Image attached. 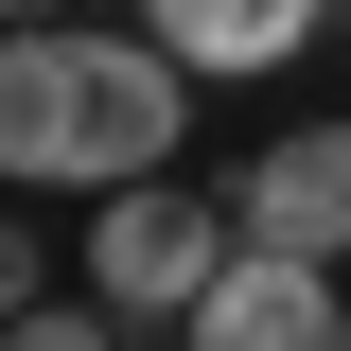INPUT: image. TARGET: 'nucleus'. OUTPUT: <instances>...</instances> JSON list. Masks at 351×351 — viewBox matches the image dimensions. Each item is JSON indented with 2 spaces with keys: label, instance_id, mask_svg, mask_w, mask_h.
<instances>
[{
  "label": "nucleus",
  "instance_id": "nucleus-1",
  "mask_svg": "<svg viewBox=\"0 0 351 351\" xmlns=\"http://www.w3.org/2000/svg\"><path fill=\"white\" fill-rule=\"evenodd\" d=\"M176 53L141 18H18L0 36V193H123V176H176Z\"/></svg>",
  "mask_w": 351,
  "mask_h": 351
},
{
  "label": "nucleus",
  "instance_id": "nucleus-2",
  "mask_svg": "<svg viewBox=\"0 0 351 351\" xmlns=\"http://www.w3.org/2000/svg\"><path fill=\"white\" fill-rule=\"evenodd\" d=\"M228 263H246V211H211L193 176L88 193V299H106V316H176V334H193V299H211Z\"/></svg>",
  "mask_w": 351,
  "mask_h": 351
},
{
  "label": "nucleus",
  "instance_id": "nucleus-3",
  "mask_svg": "<svg viewBox=\"0 0 351 351\" xmlns=\"http://www.w3.org/2000/svg\"><path fill=\"white\" fill-rule=\"evenodd\" d=\"M228 211H246V246L351 263V123H299V141H263V158L228 176Z\"/></svg>",
  "mask_w": 351,
  "mask_h": 351
},
{
  "label": "nucleus",
  "instance_id": "nucleus-4",
  "mask_svg": "<svg viewBox=\"0 0 351 351\" xmlns=\"http://www.w3.org/2000/svg\"><path fill=\"white\" fill-rule=\"evenodd\" d=\"M193 351H351V299H334V263L246 246L211 299H193Z\"/></svg>",
  "mask_w": 351,
  "mask_h": 351
},
{
  "label": "nucleus",
  "instance_id": "nucleus-5",
  "mask_svg": "<svg viewBox=\"0 0 351 351\" xmlns=\"http://www.w3.org/2000/svg\"><path fill=\"white\" fill-rule=\"evenodd\" d=\"M316 18H351V0H141V36H158L193 88H246V71H281Z\"/></svg>",
  "mask_w": 351,
  "mask_h": 351
},
{
  "label": "nucleus",
  "instance_id": "nucleus-6",
  "mask_svg": "<svg viewBox=\"0 0 351 351\" xmlns=\"http://www.w3.org/2000/svg\"><path fill=\"white\" fill-rule=\"evenodd\" d=\"M0 351H123V316L106 299H36V316H0Z\"/></svg>",
  "mask_w": 351,
  "mask_h": 351
},
{
  "label": "nucleus",
  "instance_id": "nucleus-7",
  "mask_svg": "<svg viewBox=\"0 0 351 351\" xmlns=\"http://www.w3.org/2000/svg\"><path fill=\"white\" fill-rule=\"evenodd\" d=\"M36 263H53V246H36V211H0V316H36Z\"/></svg>",
  "mask_w": 351,
  "mask_h": 351
},
{
  "label": "nucleus",
  "instance_id": "nucleus-8",
  "mask_svg": "<svg viewBox=\"0 0 351 351\" xmlns=\"http://www.w3.org/2000/svg\"><path fill=\"white\" fill-rule=\"evenodd\" d=\"M18 18H88V0H0V36H18Z\"/></svg>",
  "mask_w": 351,
  "mask_h": 351
}]
</instances>
